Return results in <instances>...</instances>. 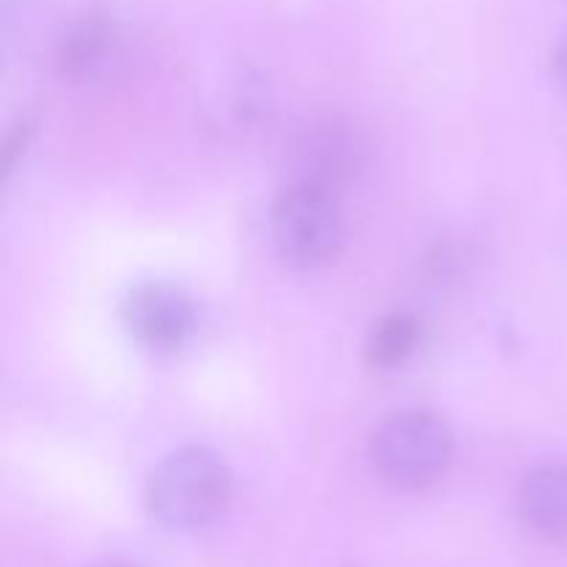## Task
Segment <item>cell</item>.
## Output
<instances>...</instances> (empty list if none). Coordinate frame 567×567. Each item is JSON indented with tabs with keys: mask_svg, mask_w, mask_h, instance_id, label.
<instances>
[{
	"mask_svg": "<svg viewBox=\"0 0 567 567\" xmlns=\"http://www.w3.org/2000/svg\"><path fill=\"white\" fill-rule=\"evenodd\" d=\"M554 75H557L559 86H563L567 94V37L559 42L557 53H554Z\"/></svg>",
	"mask_w": 567,
	"mask_h": 567,
	"instance_id": "ba28073f",
	"label": "cell"
},
{
	"mask_svg": "<svg viewBox=\"0 0 567 567\" xmlns=\"http://www.w3.org/2000/svg\"><path fill=\"white\" fill-rule=\"evenodd\" d=\"M233 471L208 446H183L158 463L147 482V507L169 532H203L225 518Z\"/></svg>",
	"mask_w": 567,
	"mask_h": 567,
	"instance_id": "6da1fadb",
	"label": "cell"
},
{
	"mask_svg": "<svg viewBox=\"0 0 567 567\" xmlns=\"http://www.w3.org/2000/svg\"><path fill=\"white\" fill-rule=\"evenodd\" d=\"M269 233L286 264L299 269L330 264L347 241V221L336 186L291 177L271 203Z\"/></svg>",
	"mask_w": 567,
	"mask_h": 567,
	"instance_id": "3957f363",
	"label": "cell"
},
{
	"mask_svg": "<svg viewBox=\"0 0 567 567\" xmlns=\"http://www.w3.org/2000/svg\"><path fill=\"white\" fill-rule=\"evenodd\" d=\"M371 468L393 491L419 493L446 476L454 460V432L432 410H402L377 426L369 446Z\"/></svg>",
	"mask_w": 567,
	"mask_h": 567,
	"instance_id": "7a4b0ae2",
	"label": "cell"
},
{
	"mask_svg": "<svg viewBox=\"0 0 567 567\" xmlns=\"http://www.w3.org/2000/svg\"><path fill=\"white\" fill-rule=\"evenodd\" d=\"M127 332L153 352H177L199 327L197 302L172 282H142L122 302Z\"/></svg>",
	"mask_w": 567,
	"mask_h": 567,
	"instance_id": "277c9868",
	"label": "cell"
},
{
	"mask_svg": "<svg viewBox=\"0 0 567 567\" xmlns=\"http://www.w3.org/2000/svg\"><path fill=\"white\" fill-rule=\"evenodd\" d=\"M421 321L408 310H393L382 316L369 332L365 358L374 369H396L419 349Z\"/></svg>",
	"mask_w": 567,
	"mask_h": 567,
	"instance_id": "52a82bcc",
	"label": "cell"
},
{
	"mask_svg": "<svg viewBox=\"0 0 567 567\" xmlns=\"http://www.w3.org/2000/svg\"><path fill=\"white\" fill-rule=\"evenodd\" d=\"M518 515L546 543H567V463H546L524 476Z\"/></svg>",
	"mask_w": 567,
	"mask_h": 567,
	"instance_id": "5b68a950",
	"label": "cell"
},
{
	"mask_svg": "<svg viewBox=\"0 0 567 567\" xmlns=\"http://www.w3.org/2000/svg\"><path fill=\"white\" fill-rule=\"evenodd\" d=\"M111 48H114V33H111V28L105 22H75L61 37L59 50H55V66H59V72L64 78L94 75L105 64Z\"/></svg>",
	"mask_w": 567,
	"mask_h": 567,
	"instance_id": "8992f818",
	"label": "cell"
},
{
	"mask_svg": "<svg viewBox=\"0 0 567 567\" xmlns=\"http://www.w3.org/2000/svg\"><path fill=\"white\" fill-rule=\"evenodd\" d=\"M94 567H133V565H127V563H103V565H94Z\"/></svg>",
	"mask_w": 567,
	"mask_h": 567,
	"instance_id": "9c48e42d",
	"label": "cell"
}]
</instances>
